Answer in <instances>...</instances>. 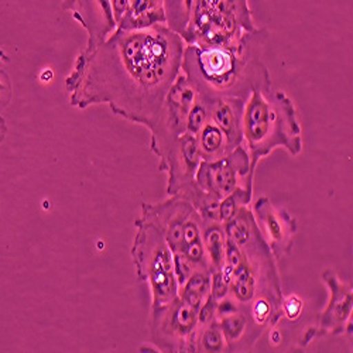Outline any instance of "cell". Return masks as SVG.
<instances>
[{"mask_svg":"<svg viewBox=\"0 0 353 353\" xmlns=\"http://www.w3.org/2000/svg\"><path fill=\"white\" fill-rule=\"evenodd\" d=\"M266 28L245 34L236 47H184L181 71L202 98L248 99L254 90H272V77L264 63L269 41Z\"/></svg>","mask_w":353,"mask_h":353,"instance_id":"cell-2","label":"cell"},{"mask_svg":"<svg viewBox=\"0 0 353 353\" xmlns=\"http://www.w3.org/2000/svg\"><path fill=\"white\" fill-rule=\"evenodd\" d=\"M192 0H164V9H165V19L167 26L183 36L190 16ZM183 39V37H181Z\"/></svg>","mask_w":353,"mask_h":353,"instance_id":"cell-21","label":"cell"},{"mask_svg":"<svg viewBox=\"0 0 353 353\" xmlns=\"http://www.w3.org/2000/svg\"><path fill=\"white\" fill-rule=\"evenodd\" d=\"M281 310L283 316H285L288 321H297L304 310V303L297 294H291V296L283 297Z\"/></svg>","mask_w":353,"mask_h":353,"instance_id":"cell-25","label":"cell"},{"mask_svg":"<svg viewBox=\"0 0 353 353\" xmlns=\"http://www.w3.org/2000/svg\"><path fill=\"white\" fill-rule=\"evenodd\" d=\"M63 9L70 12L88 33L83 52L94 51L116 30L112 0H64Z\"/></svg>","mask_w":353,"mask_h":353,"instance_id":"cell-12","label":"cell"},{"mask_svg":"<svg viewBox=\"0 0 353 353\" xmlns=\"http://www.w3.org/2000/svg\"><path fill=\"white\" fill-rule=\"evenodd\" d=\"M0 212H2V202H0Z\"/></svg>","mask_w":353,"mask_h":353,"instance_id":"cell-30","label":"cell"},{"mask_svg":"<svg viewBox=\"0 0 353 353\" xmlns=\"http://www.w3.org/2000/svg\"><path fill=\"white\" fill-rule=\"evenodd\" d=\"M253 191L239 187L219 201V221L222 223L230 221L242 207H249L252 202Z\"/></svg>","mask_w":353,"mask_h":353,"instance_id":"cell-22","label":"cell"},{"mask_svg":"<svg viewBox=\"0 0 353 353\" xmlns=\"http://www.w3.org/2000/svg\"><path fill=\"white\" fill-rule=\"evenodd\" d=\"M195 212L192 205L180 195H170L161 202H143L139 218L153 223L167 241L171 252L181 246L183 233L187 221Z\"/></svg>","mask_w":353,"mask_h":353,"instance_id":"cell-11","label":"cell"},{"mask_svg":"<svg viewBox=\"0 0 353 353\" xmlns=\"http://www.w3.org/2000/svg\"><path fill=\"white\" fill-rule=\"evenodd\" d=\"M198 328V310L180 297L150 308L149 335L160 352H195Z\"/></svg>","mask_w":353,"mask_h":353,"instance_id":"cell-6","label":"cell"},{"mask_svg":"<svg viewBox=\"0 0 353 353\" xmlns=\"http://www.w3.org/2000/svg\"><path fill=\"white\" fill-rule=\"evenodd\" d=\"M165 23L164 0H128L126 12L116 28L140 30V28Z\"/></svg>","mask_w":353,"mask_h":353,"instance_id":"cell-16","label":"cell"},{"mask_svg":"<svg viewBox=\"0 0 353 353\" xmlns=\"http://www.w3.org/2000/svg\"><path fill=\"white\" fill-rule=\"evenodd\" d=\"M130 249L136 277L149 285L152 307L156 308L179 297L172 252L163 233L150 222L137 218Z\"/></svg>","mask_w":353,"mask_h":353,"instance_id":"cell-5","label":"cell"},{"mask_svg":"<svg viewBox=\"0 0 353 353\" xmlns=\"http://www.w3.org/2000/svg\"><path fill=\"white\" fill-rule=\"evenodd\" d=\"M252 212L276 260L287 256L292 249L294 236L299 230L296 218L284 208L276 207L268 196H260L254 202Z\"/></svg>","mask_w":353,"mask_h":353,"instance_id":"cell-10","label":"cell"},{"mask_svg":"<svg viewBox=\"0 0 353 353\" xmlns=\"http://www.w3.org/2000/svg\"><path fill=\"white\" fill-rule=\"evenodd\" d=\"M6 134H8V125H6L5 117L0 114V145H2V143L5 141Z\"/></svg>","mask_w":353,"mask_h":353,"instance_id":"cell-29","label":"cell"},{"mask_svg":"<svg viewBox=\"0 0 353 353\" xmlns=\"http://www.w3.org/2000/svg\"><path fill=\"white\" fill-rule=\"evenodd\" d=\"M253 179L250 159L243 144L219 160L201 161L195 174L198 187L218 201L239 187L253 191Z\"/></svg>","mask_w":353,"mask_h":353,"instance_id":"cell-8","label":"cell"},{"mask_svg":"<svg viewBox=\"0 0 353 353\" xmlns=\"http://www.w3.org/2000/svg\"><path fill=\"white\" fill-rule=\"evenodd\" d=\"M256 28L249 0H192L181 37L187 46L232 48Z\"/></svg>","mask_w":353,"mask_h":353,"instance_id":"cell-4","label":"cell"},{"mask_svg":"<svg viewBox=\"0 0 353 353\" xmlns=\"http://www.w3.org/2000/svg\"><path fill=\"white\" fill-rule=\"evenodd\" d=\"M198 143L202 161H215L232 152L226 136L210 117L198 134Z\"/></svg>","mask_w":353,"mask_h":353,"instance_id":"cell-18","label":"cell"},{"mask_svg":"<svg viewBox=\"0 0 353 353\" xmlns=\"http://www.w3.org/2000/svg\"><path fill=\"white\" fill-rule=\"evenodd\" d=\"M242 132L253 176L259 161L276 149H284L292 157L303 152V130L296 105L281 90L252 91L243 108Z\"/></svg>","mask_w":353,"mask_h":353,"instance_id":"cell-3","label":"cell"},{"mask_svg":"<svg viewBox=\"0 0 353 353\" xmlns=\"http://www.w3.org/2000/svg\"><path fill=\"white\" fill-rule=\"evenodd\" d=\"M207 121H208L207 105H205L202 98H199L198 94H196V99H195V102H194V105L190 110L187 132H190L192 134H199L201 129L203 128V125Z\"/></svg>","mask_w":353,"mask_h":353,"instance_id":"cell-23","label":"cell"},{"mask_svg":"<svg viewBox=\"0 0 353 353\" xmlns=\"http://www.w3.org/2000/svg\"><path fill=\"white\" fill-rule=\"evenodd\" d=\"M195 99V90L180 74L168 91L153 125L149 128L152 134L150 150L160 163L167 159L180 136L187 132L190 110Z\"/></svg>","mask_w":353,"mask_h":353,"instance_id":"cell-7","label":"cell"},{"mask_svg":"<svg viewBox=\"0 0 353 353\" xmlns=\"http://www.w3.org/2000/svg\"><path fill=\"white\" fill-rule=\"evenodd\" d=\"M202 241L207 252L211 269L221 270L226 263V233L222 222L211 221L203 222L202 226Z\"/></svg>","mask_w":353,"mask_h":353,"instance_id":"cell-17","label":"cell"},{"mask_svg":"<svg viewBox=\"0 0 353 353\" xmlns=\"http://www.w3.org/2000/svg\"><path fill=\"white\" fill-rule=\"evenodd\" d=\"M201 161L198 134L185 132L176 140L167 159L159 164V170L167 174V194L175 195L191 184Z\"/></svg>","mask_w":353,"mask_h":353,"instance_id":"cell-13","label":"cell"},{"mask_svg":"<svg viewBox=\"0 0 353 353\" xmlns=\"http://www.w3.org/2000/svg\"><path fill=\"white\" fill-rule=\"evenodd\" d=\"M211 294V270H195L188 280L179 287V297L199 310Z\"/></svg>","mask_w":353,"mask_h":353,"instance_id":"cell-19","label":"cell"},{"mask_svg":"<svg viewBox=\"0 0 353 353\" xmlns=\"http://www.w3.org/2000/svg\"><path fill=\"white\" fill-rule=\"evenodd\" d=\"M229 294V277L223 270L211 272V296L221 301Z\"/></svg>","mask_w":353,"mask_h":353,"instance_id":"cell-24","label":"cell"},{"mask_svg":"<svg viewBox=\"0 0 353 353\" xmlns=\"http://www.w3.org/2000/svg\"><path fill=\"white\" fill-rule=\"evenodd\" d=\"M216 321L223 334L228 352L252 350L263 332L266 331L253 319L250 312L242 307L218 316Z\"/></svg>","mask_w":353,"mask_h":353,"instance_id":"cell-14","label":"cell"},{"mask_svg":"<svg viewBox=\"0 0 353 353\" xmlns=\"http://www.w3.org/2000/svg\"><path fill=\"white\" fill-rule=\"evenodd\" d=\"M216 308H218V301L211 296L203 301V304L198 310V323L199 325H207V323L212 322L216 319Z\"/></svg>","mask_w":353,"mask_h":353,"instance_id":"cell-27","label":"cell"},{"mask_svg":"<svg viewBox=\"0 0 353 353\" xmlns=\"http://www.w3.org/2000/svg\"><path fill=\"white\" fill-rule=\"evenodd\" d=\"M185 43L167 26L116 30L94 51L81 52L65 79L78 109L108 105L113 114L149 129L181 74Z\"/></svg>","mask_w":353,"mask_h":353,"instance_id":"cell-1","label":"cell"},{"mask_svg":"<svg viewBox=\"0 0 353 353\" xmlns=\"http://www.w3.org/2000/svg\"><path fill=\"white\" fill-rule=\"evenodd\" d=\"M112 8H113V14H114V20L116 24L121 21V19L123 17L126 8H128V0H112ZM117 27V26H116Z\"/></svg>","mask_w":353,"mask_h":353,"instance_id":"cell-28","label":"cell"},{"mask_svg":"<svg viewBox=\"0 0 353 353\" xmlns=\"http://www.w3.org/2000/svg\"><path fill=\"white\" fill-rule=\"evenodd\" d=\"M199 97V95H198ZM202 98V97H199ZM207 105L208 117L223 132L230 150L243 144L242 117L245 99L241 98H202Z\"/></svg>","mask_w":353,"mask_h":353,"instance_id":"cell-15","label":"cell"},{"mask_svg":"<svg viewBox=\"0 0 353 353\" xmlns=\"http://www.w3.org/2000/svg\"><path fill=\"white\" fill-rule=\"evenodd\" d=\"M13 99V85L6 70L0 65V114H2Z\"/></svg>","mask_w":353,"mask_h":353,"instance_id":"cell-26","label":"cell"},{"mask_svg":"<svg viewBox=\"0 0 353 353\" xmlns=\"http://www.w3.org/2000/svg\"><path fill=\"white\" fill-rule=\"evenodd\" d=\"M195 352H228L223 334L216 319L207 323V325H199Z\"/></svg>","mask_w":353,"mask_h":353,"instance_id":"cell-20","label":"cell"},{"mask_svg":"<svg viewBox=\"0 0 353 353\" xmlns=\"http://www.w3.org/2000/svg\"><path fill=\"white\" fill-rule=\"evenodd\" d=\"M322 280L330 291V300L319 316L318 327L310 328L303 339L301 346L307 347L312 341L336 336L352 331V311H353V288L345 283L334 270H323Z\"/></svg>","mask_w":353,"mask_h":353,"instance_id":"cell-9","label":"cell"}]
</instances>
